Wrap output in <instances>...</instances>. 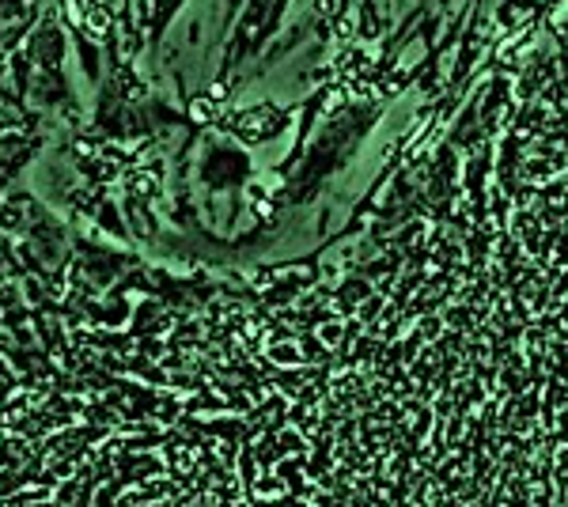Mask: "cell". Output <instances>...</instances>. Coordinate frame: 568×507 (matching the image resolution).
<instances>
[{
    "label": "cell",
    "instance_id": "obj_1",
    "mask_svg": "<svg viewBox=\"0 0 568 507\" xmlns=\"http://www.w3.org/2000/svg\"><path fill=\"white\" fill-rule=\"evenodd\" d=\"M288 118H292V110L273 107V103H258V107H246V110L227 114L224 129L232 136H240V141H246V144H262V141H270V136L284 133Z\"/></svg>",
    "mask_w": 568,
    "mask_h": 507
},
{
    "label": "cell",
    "instance_id": "obj_2",
    "mask_svg": "<svg viewBox=\"0 0 568 507\" xmlns=\"http://www.w3.org/2000/svg\"><path fill=\"white\" fill-rule=\"evenodd\" d=\"M182 4H186V0H149V16H144V27H149L152 53L160 50V39L168 34L171 20H175V16L182 12Z\"/></svg>",
    "mask_w": 568,
    "mask_h": 507
}]
</instances>
